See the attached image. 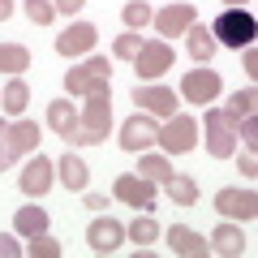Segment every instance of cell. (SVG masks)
Wrapping results in <instances>:
<instances>
[{
  "label": "cell",
  "mask_w": 258,
  "mask_h": 258,
  "mask_svg": "<svg viewBox=\"0 0 258 258\" xmlns=\"http://www.w3.org/2000/svg\"><path fill=\"white\" fill-rule=\"evenodd\" d=\"M254 108H258V91H254V86H249V91H237V95L228 99V108H224V120L237 125V120L254 116Z\"/></svg>",
  "instance_id": "cell-22"
},
{
  "label": "cell",
  "mask_w": 258,
  "mask_h": 258,
  "mask_svg": "<svg viewBox=\"0 0 258 258\" xmlns=\"http://www.w3.org/2000/svg\"><path fill=\"white\" fill-rule=\"evenodd\" d=\"M64 142H74V147H95V142H103V138H99V134H91V129H82V125H78V129H74V134H69Z\"/></svg>",
  "instance_id": "cell-35"
},
{
  "label": "cell",
  "mask_w": 258,
  "mask_h": 258,
  "mask_svg": "<svg viewBox=\"0 0 258 258\" xmlns=\"http://www.w3.org/2000/svg\"><path fill=\"white\" fill-rule=\"evenodd\" d=\"M155 142L168 151V155H185V151L198 147V120L185 116V112H176V116H168V125L159 129Z\"/></svg>",
  "instance_id": "cell-3"
},
{
  "label": "cell",
  "mask_w": 258,
  "mask_h": 258,
  "mask_svg": "<svg viewBox=\"0 0 258 258\" xmlns=\"http://www.w3.org/2000/svg\"><path fill=\"white\" fill-rule=\"evenodd\" d=\"M125 237H129V241H138V245H151V241L159 237V224L151 220V215H138V220L125 228Z\"/></svg>",
  "instance_id": "cell-27"
},
{
  "label": "cell",
  "mask_w": 258,
  "mask_h": 258,
  "mask_svg": "<svg viewBox=\"0 0 258 258\" xmlns=\"http://www.w3.org/2000/svg\"><path fill=\"white\" fill-rule=\"evenodd\" d=\"M108 78H112V64L103 60V56H86L78 69L64 74V91L69 95H95V91L108 86Z\"/></svg>",
  "instance_id": "cell-2"
},
{
  "label": "cell",
  "mask_w": 258,
  "mask_h": 258,
  "mask_svg": "<svg viewBox=\"0 0 258 258\" xmlns=\"http://www.w3.org/2000/svg\"><path fill=\"white\" fill-rule=\"evenodd\" d=\"M26 103H30V91H26V82H22V78H13V82L0 91V108L13 112V116H18V112H26Z\"/></svg>",
  "instance_id": "cell-25"
},
{
  "label": "cell",
  "mask_w": 258,
  "mask_h": 258,
  "mask_svg": "<svg viewBox=\"0 0 258 258\" xmlns=\"http://www.w3.org/2000/svg\"><path fill=\"white\" fill-rule=\"evenodd\" d=\"M134 69H138V78H159L172 69V43H164V39H151V43L138 47V56H134Z\"/></svg>",
  "instance_id": "cell-5"
},
{
  "label": "cell",
  "mask_w": 258,
  "mask_h": 258,
  "mask_svg": "<svg viewBox=\"0 0 258 258\" xmlns=\"http://www.w3.org/2000/svg\"><path fill=\"white\" fill-rule=\"evenodd\" d=\"M47 125L60 134V138H69L78 129V112L69 108V99H56V103H47Z\"/></svg>",
  "instance_id": "cell-19"
},
{
  "label": "cell",
  "mask_w": 258,
  "mask_h": 258,
  "mask_svg": "<svg viewBox=\"0 0 258 258\" xmlns=\"http://www.w3.org/2000/svg\"><path fill=\"white\" fill-rule=\"evenodd\" d=\"M168 198H172V203L176 207H194V203H198V181H194V176H168Z\"/></svg>",
  "instance_id": "cell-23"
},
{
  "label": "cell",
  "mask_w": 258,
  "mask_h": 258,
  "mask_svg": "<svg viewBox=\"0 0 258 258\" xmlns=\"http://www.w3.org/2000/svg\"><path fill=\"white\" fill-rule=\"evenodd\" d=\"M86 207H91V211H103V207H108V203H103L99 194H86Z\"/></svg>",
  "instance_id": "cell-40"
},
{
  "label": "cell",
  "mask_w": 258,
  "mask_h": 258,
  "mask_svg": "<svg viewBox=\"0 0 258 258\" xmlns=\"http://www.w3.org/2000/svg\"><path fill=\"white\" fill-rule=\"evenodd\" d=\"M9 13H13V0H0V22L9 18Z\"/></svg>",
  "instance_id": "cell-41"
},
{
  "label": "cell",
  "mask_w": 258,
  "mask_h": 258,
  "mask_svg": "<svg viewBox=\"0 0 258 258\" xmlns=\"http://www.w3.org/2000/svg\"><path fill=\"white\" fill-rule=\"evenodd\" d=\"M13 159H18V147H13V138H9V120H0V172L13 168Z\"/></svg>",
  "instance_id": "cell-32"
},
{
  "label": "cell",
  "mask_w": 258,
  "mask_h": 258,
  "mask_svg": "<svg viewBox=\"0 0 258 258\" xmlns=\"http://www.w3.org/2000/svg\"><path fill=\"white\" fill-rule=\"evenodd\" d=\"M56 172H60L64 189H74V194H82V189H86V181H91V168H86L78 155H69V151H64V159L56 164Z\"/></svg>",
  "instance_id": "cell-18"
},
{
  "label": "cell",
  "mask_w": 258,
  "mask_h": 258,
  "mask_svg": "<svg viewBox=\"0 0 258 258\" xmlns=\"http://www.w3.org/2000/svg\"><path fill=\"white\" fill-rule=\"evenodd\" d=\"M30 69V52L22 43H0V74H22Z\"/></svg>",
  "instance_id": "cell-24"
},
{
  "label": "cell",
  "mask_w": 258,
  "mask_h": 258,
  "mask_svg": "<svg viewBox=\"0 0 258 258\" xmlns=\"http://www.w3.org/2000/svg\"><path fill=\"white\" fill-rule=\"evenodd\" d=\"M168 241H172V254H181V258H207V237H198L194 228H185V224H176L172 232H168Z\"/></svg>",
  "instance_id": "cell-16"
},
{
  "label": "cell",
  "mask_w": 258,
  "mask_h": 258,
  "mask_svg": "<svg viewBox=\"0 0 258 258\" xmlns=\"http://www.w3.org/2000/svg\"><path fill=\"white\" fill-rule=\"evenodd\" d=\"M237 129H241V138H245V151H258V120L245 116V120H237Z\"/></svg>",
  "instance_id": "cell-34"
},
{
  "label": "cell",
  "mask_w": 258,
  "mask_h": 258,
  "mask_svg": "<svg viewBox=\"0 0 258 258\" xmlns=\"http://www.w3.org/2000/svg\"><path fill=\"white\" fill-rule=\"evenodd\" d=\"M241 52H245V56H241V60H245V74H249V78H258V52H254V43L241 47Z\"/></svg>",
  "instance_id": "cell-37"
},
{
  "label": "cell",
  "mask_w": 258,
  "mask_h": 258,
  "mask_svg": "<svg viewBox=\"0 0 258 258\" xmlns=\"http://www.w3.org/2000/svg\"><path fill=\"white\" fill-rule=\"evenodd\" d=\"M185 35H189V56H194L198 64H207V60L215 56V47H220V43L211 39V30H207V26H198V22H194V26L185 30Z\"/></svg>",
  "instance_id": "cell-20"
},
{
  "label": "cell",
  "mask_w": 258,
  "mask_h": 258,
  "mask_svg": "<svg viewBox=\"0 0 258 258\" xmlns=\"http://www.w3.org/2000/svg\"><path fill=\"white\" fill-rule=\"evenodd\" d=\"M155 138H159V125L151 116H129L125 125H120V147L125 151H147Z\"/></svg>",
  "instance_id": "cell-14"
},
{
  "label": "cell",
  "mask_w": 258,
  "mask_h": 258,
  "mask_svg": "<svg viewBox=\"0 0 258 258\" xmlns=\"http://www.w3.org/2000/svg\"><path fill=\"white\" fill-rule=\"evenodd\" d=\"M241 172H245V176H258V155H254V151L241 155Z\"/></svg>",
  "instance_id": "cell-38"
},
{
  "label": "cell",
  "mask_w": 258,
  "mask_h": 258,
  "mask_svg": "<svg viewBox=\"0 0 258 258\" xmlns=\"http://www.w3.org/2000/svg\"><path fill=\"white\" fill-rule=\"evenodd\" d=\"M215 211L228 220H254L258 215V194L254 189H220L215 194Z\"/></svg>",
  "instance_id": "cell-8"
},
{
  "label": "cell",
  "mask_w": 258,
  "mask_h": 258,
  "mask_svg": "<svg viewBox=\"0 0 258 258\" xmlns=\"http://www.w3.org/2000/svg\"><path fill=\"white\" fill-rule=\"evenodd\" d=\"M95 39H99V30H95L91 22H74L64 35H56V52L60 56H86L95 47Z\"/></svg>",
  "instance_id": "cell-12"
},
{
  "label": "cell",
  "mask_w": 258,
  "mask_h": 258,
  "mask_svg": "<svg viewBox=\"0 0 258 258\" xmlns=\"http://www.w3.org/2000/svg\"><path fill=\"white\" fill-rule=\"evenodd\" d=\"M9 138H13V147H18V155H26V151L39 147V125L35 120H18V125H9Z\"/></svg>",
  "instance_id": "cell-26"
},
{
  "label": "cell",
  "mask_w": 258,
  "mask_h": 258,
  "mask_svg": "<svg viewBox=\"0 0 258 258\" xmlns=\"http://www.w3.org/2000/svg\"><path fill=\"white\" fill-rule=\"evenodd\" d=\"M52 172H56L52 159H47V155H35V159L26 164V172H22V181H18L22 194H30V198H43V194L52 189Z\"/></svg>",
  "instance_id": "cell-13"
},
{
  "label": "cell",
  "mask_w": 258,
  "mask_h": 258,
  "mask_svg": "<svg viewBox=\"0 0 258 258\" xmlns=\"http://www.w3.org/2000/svg\"><path fill=\"white\" fill-rule=\"evenodd\" d=\"M138 47H142V39H138V30H129V35H120L116 43H112V52H116L120 60H134V56H138Z\"/></svg>",
  "instance_id": "cell-33"
},
{
  "label": "cell",
  "mask_w": 258,
  "mask_h": 258,
  "mask_svg": "<svg viewBox=\"0 0 258 258\" xmlns=\"http://www.w3.org/2000/svg\"><path fill=\"white\" fill-rule=\"evenodd\" d=\"M78 125L91 129V134H99V138H108V125H112V91L103 86V91L86 95V108L82 116H78Z\"/></svg>",
  "instance_id": "cell-7"
},
{
  "label": "cell",
  "mask_w": 258,
  "mask_h": 258,
  "mask_svg": "<svg viewBox=\"0 0 258 258\" xmlns=\"http://www.w3.org/2000/svg\"><path fill=\"white\" fill-rule=\"evenodd\" d=\"M112 194H116L120 203H129V207H142L147 211L151 203H155V181H147V176H116V185H112Z\"/></svg>",
  "instance_id": "cell-10"
},
{
  "label": "cell",
  "mask_w": 258,
  "mask_h": 258,
  "mask_svg": "<svg viewBox=\"0 0 258 258\" xmlns=\"http://www.w3.org/2000/svg\"><path fill=\"white\" fill-rule=\"evenodd\" d=\"M18 254H26V249H22L13 237H5V232H0V258H18Z\"/></svg>",
  "instance_id": "cell-36"
},
{
  "label": "cell",
  "mask_w": 258,
  "mask_h": 258,
  "mask_svg": "<svg viewBox=\"0 0 258 258\" xmlns=\"http://www.w3.org/2000/svg\"><path fill=\"white\" fill-rule=\"evenodd\" d=\"M207 245H211L215 254H224V258H241V254H245V237H241L237 224H220V228L211 232Z\"/></svg>",
  "instance_id": "cell-17"
},
{
  "label": "cell",
  "mask_w": 258,
  "mask_h": 258,
  "mask_svg": "<svg viewBox=\"0 0 258 258\" xmlns=\"http://www.w3.org/2000/svg\"><path fill=\"white\" fill-rule=\"evenodd\" d=\"M151 22H155L159 35H185V30L198 22V13H194L189 0H181V5H168L164 13H151Z\"/></svg>",
  "instance_id": "cell-11"
},
{
  "label": "cell",
  "mask_w": 258,
  "mask_h": 258,
  "mask_svg": "<svg viewBox=\"0 0 258 258\" xmlns=\"http://www.w3.org/2000/svg\"><path fill=\"white\" fill-rule=\"evenodd\" d=\"M120 241H125V224H116L112 215H99V220H91V228H86V245H91L95 254H112Z\"/></svg>",
  "instance_id": "cell-9"
},
{
  "label": "cell",
  "mask_w": 258,
  "mask_h": 258,
  "mask_svg": "<svg viewBox=\"0 0 258 258\" xmlns=\"http://www.w3.org/2000/svg\"><path fill=\"white\" fill-rule=\"evenodd\" d=\"M26 254H30V258H60V241H52L47 232H39V237H30Z\"/></svg>",
  "instance_id": "cell-29"
},
{
  "label": "cell",
  "mask_w": 258,
  "mask_h": 258,
  "mask_svg": "<svg viewBox=\"0 0 258 258\" xmlns=\"http://www.w3.org/2000/svg\"><path fill=\"white\" fill-rule=\"evenodd\" d=\"M207 151H211L215 159H228L232 151H237V129L224 120L220 108H207Z\"/></svg>",
  "instance_id": "cell-4"
},
{
  "label": "cell",
  "mask_w": 258,
  "mask_h": 258,
  "mask_svg": "<svg viewBox=\"0 0 258 258\" xmlns=\"http://www.w3.org/2000/svg\"><path fill=\"white\" fill-rule=\"evenodd\" d=\"M254 35H258V18L249 9H224L220 18H215V26H211V39L215 43H224V47H249L254 43Z\"/></svg>",
  "instance_id": "cell-1"
},
{
  "label": "cell",
  "mask_w": 258,
  "mask_h": 258,
  "mask_svg": "<svg viewBox=\"0 0 258 258\" xmlns=\"http://www.w3.org/2000/svg\"><path fill=\"white\" fill-rule=\"evenodd\" d=\"M120 18H125V26H129V30H138V26H147V22H151V9L142 5V0H129Z\"/></svg>",
  "instance_id": "cell-31"
},
{
  "label": "cell",
  "mask_w": 258,
  "mask_h": 258,
  "mask_svg": "<svg viewBox=\"0 0 258 258\" xmlns=\"http://www.w3.org/2000/svg\"><path fill=\"white\" fill-rule=\"evenodd\" d=\"M181 95L185 103H215V95H220V74L215 69H189V74L181 78Z\"/></svg>",
  "instance_id": "cell-6"
},
{
  "label": "cell",
  "mask_w": 258,
  "mask_h": 258,
  "mask_svg": "<svg viewBox=\"0 0 258 258\" xmlns=\"http://www.w3.org/2000/svg\"><path fill=\"white\" fill-rule=\"evenodd\" d=\"M134 103H142L151 116H172L176 95L168 91V86H134Z\"/></svg>",
  "instance_id": "cell-15"
},
{
  "label": "cell",
  "mask_w": 258,
  "mask_h": 258,
  "mask_svg": "<svg viewBox=\"0 0 258 258\" xmlns=\"http://www.w3.org/2000/svg\"><path fill=\"white\" fill-rule=\"evenodd\" d=\"M26 18L35 22V26H47V22L56 18V5L52 0H26Z\"/></svg>",
  "instance_id": "cell-30"
},
{
  "label": "cell",
  "mask_w": 258,
  "mask_h": 258,
  "mask_svg": "<svg viewBox=\"0 0 258 258\" xmlns=\"http://www.w3.org/2000/svg\"><path fill=\"white\" fill-rule=\"evenodd\" d=\"M13 228H18L22 237H39V232H47V211L43 207H22V211L13 215Z\"/></svg>",
  "instance_id": "cell-21"
},
{
  "label": "cell",
  "mask_w": 258,
  "mask_h": 258,
  "mask_svg": "<svg viewBox=\"0 0 258 258\" xmlns=\"http://www.w3.org/2000/svg\"><path fill=\"white\" fill-rule=\"evenodd\" d=\"M138 172L147 176V181H168V176H172V164H168V159H159V155H142L138 159Z\"/></svg>",
  "instance_id": "cell-28"
},
{
  "label": "cell",
  "mask_w": 258,
  "mask_h": 258,
  "mask_svg": "<svg viewBox=\"0 0 258 258\" xmlns=\"http://www.w3.org/2000/svg\"><path fill=\"white\" fill-rule=\"evenodd\" d=\"M224 5H228V9H245V0H224Z\"/></svg>",
  "instance_id": "cell-42"
},
{
  "label": "cell",
  "mask_w": 258,
  "mask_h": 258,
  "mask_svg": "<svg viewBox=\"0 0 258 258\" xmlns=\"http://www.w3.org/2000/svg\"><path fill=\"white\" fill-rule=\"evenodd\" d=\"M52 5H56V13H64V18H69V13H78V9H82L86 0H52Z\"/></svg>",
  "instance_id": "cell-39"
}]
</instances>
